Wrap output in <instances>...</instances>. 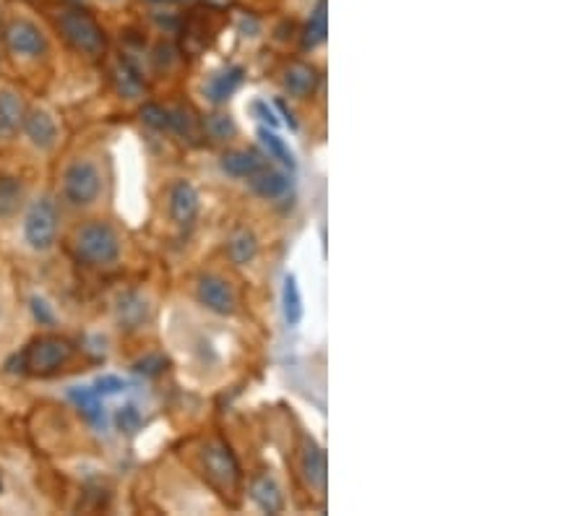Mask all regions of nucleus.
I'll list each match as a JSON object with an SVG mask.
<instances>
[{
    "label": "nucleus",
    "instance_id": "nucleus-16",
    "mask_svg": "<svg viewBox=\"0 0 586 516\" xmlns=\"http://www.w3.org/2000/svg\"><path fill=\"white\" fill-rule=\"evenodd\" d=\"M243 79H246V73H243V68L240 66L225 68L222 73H217V76L209 79V84H206V97H209L214 105H222L235 91L240 89Z\"/></svg>",
    "mask_w": 586,
    "mask_h": 516
},
{
    "label": "nucleus",
    "instance_id": "nucleus-27",
    "mask_svg": "<svg viewBox=\"0 0 586 516\" xmlns=\"http://www.w3.org/2000/svg\"><path fill=\"white\" fill-rule=\"evenodd\" d=\"M235 131L237 128H235L229 115H209L206 117V134L211 138H229V136H235Z\"/></svg>",
    "mask_w": 586,
    "mask_h": 516
},
{
    "label": "nucleus",
    "instance_id": "nucleus-25",
    "mask_svg": "<svg viewBox=\"0 0 586 516\" xmlns=\"http://www.w3.org/2000/svg\"><path fill=\"white\" fill-rule=\"evenodd\" d=\"M117 84H120V91L128 94V97H135V94L141 91V87H144L138 70H135L131 63H120V66H117Z\"/></svg>",
    "mask_w": 586,
    "mask_h": 516
},
{
    "label": "nucleus",
    "instance_id": "nucleus-22",
    "mask_svg": "<svg viewBox=\"0 0 586 516\" xmlns=\"http://www.w3.org/2000/svg\"><path fill=\"white\" fill-rule=\"evenodd\" d=\"M227 253H229V258H232L237 267L250 264V261L258 256V240H256V235L248 232V230L235 232V235L229 238V243H227Z\"/></svg>",
    "mask_w": 586,
    "mask_h": 516
},
{
    "label": "nucleus",
    "instance_id": "nucleus-11",
    "mask_svg": "<svg viewBox=\"0 0 586 516\" xmlns=\"http://www.w3.org/2000/svg\"><path fill=\"white\" fill-rule=\"evenodd\" d=\"M300 470H302V477L305 483L323 493L326 491V480H329V462H326V451L321 449L318 444L308 441L305 449H302V456H300Z\"/></svg>",
    "mask_w": 586,
    "mask_h": 516
},
{
    "label": "nucleus",
    "instance_id": "nucleus-14",
    "mask_svg": "<svg viewBox=\"0 0 586 516\" xmlns=\"http://www.w3.org/2000/svg\"><path fill=\"white\" fill-rule=\"evenodd\" d=\"M250 498L256 501V506L266 514H279L284 509V495L282 488L276 485V480L269 474H261L250 483Z\"/></svg>",
    "mask_w": 586,
    "mask_h": 516
},
{
    "label": "nucleus",
    "instance_id": "nucleus-34",
    "mask_svg": "<svg viewBox=\"0 0 586 516\" xmlns=\"http://www.w3.org/2000/svg\"><path fill=\"white\" fill-rule=\"evenodd\" d=\"M276 110L284 115V120L290 123V128H297V120H294V115L290 113V110H287V105H284L282 99H276Z\"/></svg>",
    "mask_w": 586,
    "mask_h": 516
},
{
    "label": "nucleus",
    "instance_id": "nucleus-20",
    "mask_svg": "<svg viewBox=\"0 0 586 516\" xmlns=\"http://www.w3.org/2000/svg\"><path fill=\"white\" fill-rule=\"evenodd\" d=\"M326 34H329V3L326 0H318L311 19L305 23V34H302V45L308 50L323 45L326 42Z\"/></svg>",
    "mask_w": 586,
    "mask_h": 516
},
{
    "label": "nucleus",
    "instance_id": "nucleus-3",
    "mask_svg": "<svg viewBox=\"0 0 586 516\" xmlns=\"http://www.w3.org/2000/svg\"><path fill=\"white\" fill-rule=\"evenodd\" d=\"M102 170L99 164L89 157L73 159L63 170V178H60V193H63V202L73 209H89L94 203L99 202L102 196Z\"/></svg>",
    "mask_w": 586,
    "mask_h": 516
},
{
    "label": "nucleus",
    "instance_id": "nucleus-7",
    "mask_svg": "<svg viewBox=\"0 0 586 516\" xmlns=\"http://www.w3.org/2000/svg\"><path fill=\"white\" fill-rule=\"evenodd\" d=\"M203 472L219 491H235L240 483V467L225 444H209L201 454Z\"/></svg>",
    "mask_w": 586,
    "mask_h": 516
},
{
    "label": "nucleus",
    "instance_id": "nucleus-12",
    "mask_svg": "<svg viewBox=\"0 0 586 516\" xmlns=\"http://www.w3.org/2000/svg\"><path fill=\"white\" fill-rule=\"evenodd\" d=\"M250 188L256 196L266 199V202H279L290 193V175L274 167H261L253 178H250Z\"/></svg>",
    "mask_w": 586,
    "mask_h": 516
},
{
    "label": "nucleus",
    "instance_id": "nucleus-29",
    "mask_svg": "<svg viewBox=\"0 0 586 516\" xmlns=\"http://www.w3.org/2000/svg\"><path fill=\"white\" fill-rule=\"evenodd\" d=\"M117 427L123 430V433H134L141 426V412L135 409L134 404H126V407H120L117 409Z\"/></svg>",
    "mask_w": 586,
    "mask_h": 516
},
{
    "label": "nucleus",
    "instance_id": "nucleus-32",
    "mask_svg": "<svg viewBox=\"0 0 586 516\" xmlns=\"http://www.w3.org/2000/svg\"><path fill=\"white\" fill-rule=\"evenodd\" d=\"M162 368H164V360L159 358V355H149V358L141 360V362L135 365V371H138V373H146V376H157V373H162Z\"/></svg>",
    "mask_w": 586,
    "mask_h": 516
},
{
    "label": "nucleus",
    "instance_id": "nucleus-9",
    "mask_svg": "<svg viewBox=\"0 0 586 516\" xmlns=\"http://www.w3.org/2000/svg\"><path fill=\"white\" fill-rule=\"evenodd\" d=\"M22 131L37 152H52L60 136L58 120L47 110H29L23 117Z\"/></svg>",
    "mask_w": 586,
    "mask_h": 516
},
{
    "label": "nucleus",
    "instance_id": "nucleus-13",
    "mask_svg": "<svg viewBox=\"0 0 586 516\" xmlns=\"http://www.w3.org/2000/svg\"><path fill=\"white\" fill-rule=\"evenodd\" d=\"M26 105L14 89H0V138H14L22 131Z\"/></svg>",
    "mask_w": 586,
    "mask_h": 516
},
{
    "label": "nucleus",
    "instance_id": "nucleus-4",
    "mask_svg": "<svg viewBox=\"0 0 586 516\" xmlns=\"http://www.w3.org/2000/svg\"><path fill=\"white\" fill-rule=\"evenodd\" d=\"M58 29L66 37V42L73 50L89 55V58H99L107 50V37L105 29L97 23L94 16H89L81 8H66L58 14Z\"/></svg>",
    "mask_w": 586,
    "mask_h": 516
},
{
    "label": "nucleus",
    "instance_id": "nucleus-10",
    "mask_svg": "<svg viewBox=\"0 0 586 516\" xmlns=\"http://www.w3.org/2000/svg\"><path fill=\"white\" fill-rule=\"evenodd\" d=\"M199 211H201V196H199V191L193 188V183L178 180V183L170 188V217H172V222L181 227H191L196 222Z\"/></svg>",
    "mask_w": 586,
    "mask_h": 516
},
{
    "label": "nucleus",
    "instance_id": "nucleus-26",
    "mask_svg": "<svg viewBox=\"0 0 586 516\" xmlns=\"http://www.w3.org/2000/svg\"><path fill=\"white\" fill-rule=\"evenodd\" d=\"M170 131H175L178 136H185V138H193L196 136V120L193 115L188 110H170Z\"/></svg>",
    "mask_w": 586,
    "mask_h": 516
},
{
    "label": "nucleus",
    "instance_id": "nucleus-23",
    "mask_svg": "<svg viewBox=\"0 0 586 516\" xmlns=\"http://www.w3.org/2000/svg\"><path fill=\"white\" fill-rule=\"evenodd\" d=\"M258 138H261V144L266 146V152H269L271 157L279 159V162H282L284 167H290V170H294V167H297V159H294L293 149L287 146V141L276 134L274 128L261 126V128H258Z\"/></svg>",
    "mask_w": 586,
    "mask_h": 516
},
{
    "label": "nucleus",
    "instance_id": "nucleus-5",
    "mask_svg": "<svg viewBox=\"0 0 586 516\" xmlns=\"http://www.w3.org/2000/svg\"><path fill=\"white\" fill-rule=\"evenodd\" d=\"M70 358H73V344L68 339L50 334L32 342V347L23 352V365L34 376H50L68 365Z\"/></svg>",
    "mask_w": 586,
    "mask_h": 516
},
{
    "label": "nucleus",
    "instance_id": "nucleus-19",
    "mask_svg": "<svg viewBox=\"0 0 586 516\" xmlns=\"http://www.w3.org/2000/svg\"><path fill=\"white\" fill-rule=\"evenodd\" d=\"M70 399L91 426H105V407H102V399L94 389H89V386L70 389Z\"/></svg>",
    "mask_w": 586,
    "mask_h": 516
},
{
    "label": "nucleus",
    "instance_id": "nucleus-1",
    "mask_svg": "<svg viewBox=\"0 0 586 516\" xmlns=\"http://www.w3.org/2000/svg\"><path fill=\"white\" fill-rule=\"evenodd\" d=\"M70 246H73V256L94 269H110L120 261L123 253V240L117 230L102 220H91L76 227Z\"/></svg>",
    "mask_w": 586,
    "mask_h": 516
},
{
    "label": "nucleus",
    "instance_id": "nucleus-33",
    "mask_svg": "<svg viewBox=\"0 0 586 516\" xmlns=\"http://www.w3.org/2000/svg\"><path fill=\"white\" fill-rule=\"evenodd\" d=\"M32 311H34V318H37L40 324H55V314H52V308L47 305L45 300L34 297V300H32Z\"/></svg>",
    "mask_w": 586,
    "mask_h": 516
},
{
    "label": "nucleus",
    "instance_id": "nucleus-8",
    "mask_svg": "<svg viewBox=\"0 0 586 516\" xmlns=\"http://www.w3.org/2000/svg\"><path fill=\"white\" fill-rule=\"evenodd\" d=\"M196 297L206 311L217 315H232L237 311V295L219 274H203L196 285Z\"/></svg>",
    "mask_w": 586,
    "mask_h": 516
},
{
    "label": "nucleus",
    "instance_id": "nucleus-17",
    "mask_svg": "<svg viewBox=\"0 0 586 516\" xmlns=\"http://www.w3.org/2000/svg\"><path fill=\"white\" fill-rule=\"evenodd\" d=\"M282 84H284V89L290 91V97L305 99V97H311L316 91L318 70L313 66H305V63H293L284 70Z\"/></svg>",
    "mask_w": 586,
    "mask_h": 516
},
{
    "label": "nucleus",
    "instance_id": "nucleus-15",
    "mask_svg": "<svg viewBox=\"0 0 586 516\" xmlns=\"http://www.w3.org/2000/svg\"><path fill=\"white\" fill-rule=\"evenodd\" d=\"M219 164H222V170H225L227 175L250 180L264 167V159L258 157L256 152H250V149H229V152L222 155Z\"/></svg>",
    "mask_w": 586,
    "mask_h": 516
},
{
    "label": "nucleus",
    "instance_id": "nucleus-31",
    "mask_svg": "<svg viewBox=\"0 0 586 516\" xmlns=\"http://www.w3.org/2000/svg\"><path fill=\"white\" fill-rule=\"evenodd\" d=\"M126 389V381L123 379H117V376H102L99 381H97V394L99 397H105V394H117V391H123Z\"/></svg>",
    "mask_w": 586,
    "mask_h": 516
},
{
    "label": "nucleus",
    "instance_id": "nucleus-28",
    "mask_svg": "<svg viewBox=\"0 0 586 516\" xmlns=\"http://www.w3.org/2000/svg\"><path fill=\"white\" fill-rule=\"evenodd\" d=\"M141 120L146 126H152L154 131H170V110H164L159 105H146L141 110Z\"/></svg>",
    "mask_w": 586,
    "mask_h": 516
},
{
    "label": "nucleus",
    "instance_id": "nucleus-24",
    "mask_svg": "<svg viewBox=\"0 0 586 516\" xmlns=\"http://www.w3.org/2000/svg\"><path fill=\"white\" fill-rule=\"evenodd\" d=\"M120 318L126 321V324H141L144 318H146V303L138 297V295H126V297H120Z\"/></svg>",
    "mask_w": 586,
    "mask_h": 516
},
{
    "label": "nucleus",
    "instance_id": "nucleus-21",
    "mask_svg": "<svg viewBox=\"0 0 586 516\" xmlns=\"http://www.w3.org/2000/svg\"><path fill=\"white\" fill-rule=\"evenodd\" d=\"M282 314L287 326H297L305 315V305H302V295H300V285L293 274L284 277V287H282Z\"/></svg>",
    "mask_w": 586,
    "mask_h": 516
},
{
    "label": "nucleus",
    "instance_id": "nucleus-30",
    "mask_svg": "<svg viewBox=\"0 0 586 516\" xmlns=\"http://www.w3.org/2000/svg\"><path fill=\"white\" fill-rule=\"evenodd\" d=\"M253 113L258 115V117L266 123V128H279V117H276V113H274V108H269V102L256 99V102H253Z\"/></svg>",
    "mask_w": 586,
    "mask_h": 516
},
{
    "label": "nucleus",
    "instance_id": "nucleus-6",
    "mask_svg": "<svg viewBox=\"0 0 586 516\" xmlns=\"http://www.w3.org/2000/svg\"><path fill=\"white\" fill-rule=\"evenodd\" d=\"M5 47L19 61H40L47 52V37L34 22L16 19L5 26Z\"/></svg>",
    "mask_w": 586,
    "mask_h": 516
},
{
    "label": "nucleus",
    "instance_id": "nucleus-2",
    "mask_svg": "<svg viewBox=\"0 0 586 516\" xmlns=\"http://www.w3.org/2000/svg\"><path fill=\"white\" fill-rule=\"evenodd\" d=\"M58 232H60V211L55 199L47 193L34 196L23 209V243L34 253H50L58 243Z\"/></svg>",
    "mask_w": 586,
    "mask_h": 516
},
{
    "label": "nucleus",
    "instance_id": "nucleus-35",
    "mask_svg": "<svg viewBox=\"0 0 586 516\" xmlns=\"http://www.w3.org/2000/svg\"><path fill=\"white\" fill-rule=\"evenodd\" d=\"M152 3H182V0H152Z\"/></svg>",
    "mask_w": 586,
    "mask_h": 516
},
{
    "label": "nucleus",
    "instance_id": "nucleus-18",
    "mask_svg": "<svg viewBox=\"0 0 586 516\" xmlns=\"http://www.w3.org/2000/svg\"><path fill=\"white\" fill-rule=\"evenodd\" d=\"M26 193L22 180L14 175H0V222H11L23 209Z\"/></svg>",
    "mask_w": 586,
    "mask_h": 516
}]
</instances>
